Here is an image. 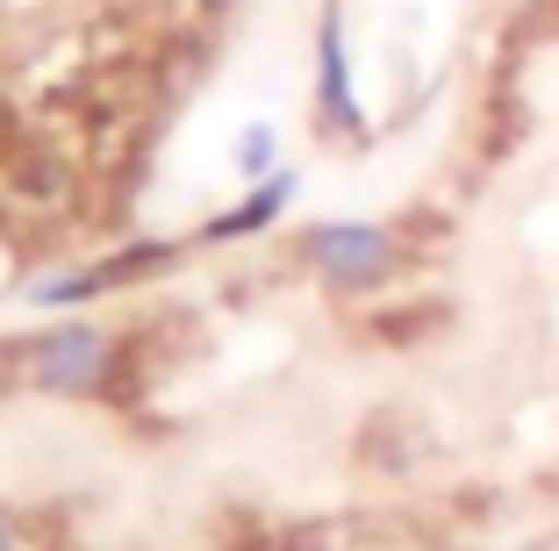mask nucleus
<instances>
[{"mask_svg":"<svg viewBox=\"0 0 559 551\" xmlns=\"http://www.w3.org/2000/svg\"><path fill=\"white\" fill-rule=\"evenodd\" d=\"M116 358H122V330L50 323V330H29V337L0 344V373L22 380V387H36V394L108 402V394H116Z\"/></svg>","mask_w":559,"mask_h":551,"instance_id":"obj_1","label":"nucleus"},{"mask_svg":"<svg viewBox=\"0 0 559 551\" xmlns=\"http://www.w3.org/2000/svg\"><path fill=\"white\" fill-rule=\"evenodd\" d=\"M301 265H309L330 294L366 301V294H380L409 265V237H402V229H380V223H316L309 237H301Z\"/></svg>","mask_w":559,"mask_h":551,"instance_id":"obj_2","label":"nucleus"},{"mask_svg":"<svg viewBox=\"0 0 559 551\" xmlns=\"http://www.w3.org/2000/svg\"><path fill=\"white\" fill-rule=\"evenodd\" d=\"M180 259V243H136V251H122V259H100V265H86V273H50V279H36V301L44 309H58V301H94V294H108V287H130V279H151V273H165V265Z\"/></svg>","mask_w":559,"mask_h":551,"instance_id":"obj_3","label":"nucleus"},{"mask_svg":"<svg viewBox=\"0 0 559 551\" xmlns=\"http://www.w3.org/2000/svg\"><path fill=\"white\" fill-rule=\"evenodd\" d=\"M287 194H295V179H287V172H280V179H265V187L245 201V208L215 215V223H209V237H251V229H265L280 208H287Z\"/></svg>","mask_w":559,"mask_h":551,"instance_id":"obj_4","label":"nucleus"},{"mask_svg":"<svg viewBox=\"0 0 559 551\" xmlns=\"http://www.w3.org/2000/svg\"><path fill=\"white\" fill-rule=\"evenodd\" d=\"M444 323H452V315H444V301H416L409 315H388V309H380L373 315V337L380 344H424L430 330H444Z\"/></svg>","mask_w":559,"mask_h":551,"instance_id":"obj_5","label":"nucleus"},{"mask_svg":"<svg viewBox=\"0 0 559 551\" xmlns=\"http://www.w3.org/2000/svg\"><path fill=\"white\" fill-rule=\"evenodd\" d=\"M209 551H273V537H265V530H223Z\"/></svg>","mask_w":559,"mask_h":551,"instance_id":"obj_6","label":"nucleus"},{"mask_svg":"<svg viewBox=\"0 0 559 551\" xmlns=\"http://www.w3.org/2000/svg\"><path fill=\"white\" fill-rule=\"evenodd\" d=\"M265 158H273V136H265V130H251V144H245V165H251V172H259Z\"/></svg>","mask_w":559,"mask_h":551,"instance_id":"obj_7","label":"nucleus"},{"mask_svg":"<svg viewBox=\"0 0 559 551\" xmlns=\"http://www.w3.org/2000/svg\"><path fill=\"white\" fill-rule=\"evenodd\" d=\"M0 551H22V530H15V523H0Z\"/></svg>","mask_w":559,"mask_h":551,"instance_id":"obj_8","label":"nucleus"},{"mask_svg":"<svg viewBox=\"0 0 559 551\" xmlns=\"http://www.w3.org/2000/svg\"><path fill=\"white\" fill-rule=\"evenodd\" d=\"M201 8H209V15H223V8H230V0H201Z\"/></svg>","mask_w":559,"mask_h":551,"instance_id":"obj_9","label":"nucleus"}]
</instances>
